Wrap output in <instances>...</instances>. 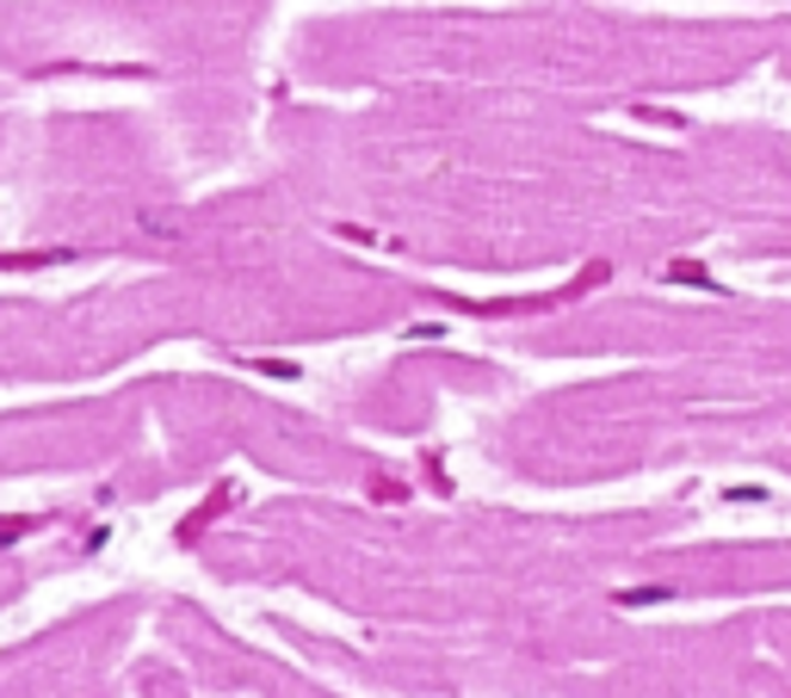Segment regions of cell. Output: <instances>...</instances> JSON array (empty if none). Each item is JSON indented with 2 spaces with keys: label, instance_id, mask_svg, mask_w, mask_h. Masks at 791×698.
Masks as SVG:
<instances>
[{
  "label": "cell",
  "instance_id": "1",
  "mask_svg": "<svg viewBox=\"0 0 791 698\" xmlns=\"http://www.w3.org/2000/svg\"><path fill=\"white\" fill-rule=\"evenodd\" d=\"M674 600V588H624L619 605H667Z\"/></svg>",
  "mask_w": 791,
  "mask_h": 698
}]
</instances>
